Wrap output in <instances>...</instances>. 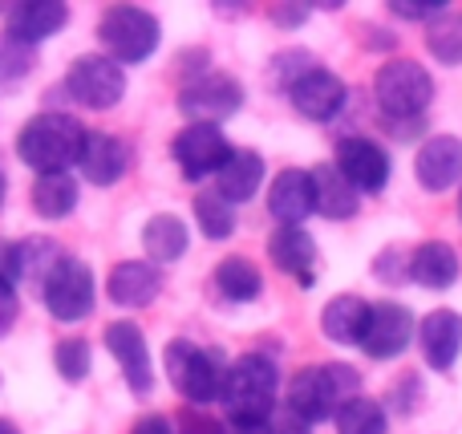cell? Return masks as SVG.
<instances>
[{
    "label": "cell",
    "instance_id": "30bf717a",
    "mask_svg": "<svg viewBox=\"0 0 462 434\" xmlns=\"http://www.w3.org/2000/svg\"><path fill=\"white\" fill-rule=\"evenodd\" d=\"M414 337H418L414 313H410L406 305H398V300H377V305H369L365 333H361L357 346L365 349L374 362H390V357L406 354Z\"/></svg>",
    "mask_w": 462,
    "mask_h": 434
},
{
    "label": "cell",
    "instance_id": "ab89813d",
    "mask_svg": "<svg viewBox=\"0 0 462 434\" xmlns=\"http://www.w3.org/2000/svg\"><path fill=\"white\" fill-rule=\"evenodd\" d=\"M175 430H183V434H224V430H227V422L211 419L208 411L183 406V411H179V427H175Z\"/></svg>",
    "mask_w": 462,
    "mask_h": 434
},
{
    "label": "cell",
    "instance_id": "e575fe53",
    "mask_svg": "<svg viewBox=\"0 0 462 434\" xmlns=\"http://www.w3.org/2000/svg\"><path fill=\"white\" fill-rule=\"evenodd\" d=\"M304 69H312V61H309V53H300V49H288V53H276L268 61V86L272 89H292L296 86V78H300Z\"/></svg>",
    "mask_w": 462,
    "mask_h": 434
},
{
    "label": "cell",
    "instance_id": "277c9868",
    "mask_svg": "<svg viewBox=\"0 0 462 434\" xmlns=\"http://www.w3.org/2000/svg\"><path fill=\"white\" fill-rule=\"evenodd\" d=\"M97 41H102L110 61L138 65L146 57H154V49L162 41V24L143 5H110L97 21Z\"/></svg>",
    "mask_w": 462,
    "mask_h": 434
},
{
    "label": "cell",
    "instance_id": "d590c367",
    "mask_svg": "<svg viewBox=\"0 0 462 434\" xmlns=\"http://www.w3.org/2000/svg\"><path fill=\"white\" fill-rule=\"evenodd\" d=\"M374 276L382 284H402L410 281V256L398 248V244H390V248H382L374 256Z\"/></svg>",
    "mask_w": 462,
    "mask_h": 434
},
{
    "label": "cell",
    "instance_id": "4fadbf2b",
    "mask_svg": "<svg viewBox=\"0 0 462 434\" xmlns=\"http://www.w3.org/2000/svg\"><path fill=\"white\" fill-rule=\"evenodd\" d=\"M345 97H349L345 81L337 78L333 69H325V65L304 69L300 78H296V86L288 89L292 110L300 114V118H309V122H333L337 114L345 110Z\"/></svg>",
    "mask_w": 462,
    "mask_h": 434
},
{
    "label": "cell",
    "instance_id": "d4e9b609",
    "mask_svg": "<svg viewBox=\"0 0 462 434\" xmlns=\"http://www.w3.org/2000/svg\"><path fill=\"white\" fill-rule=\"evenodd\" d=\"M187 244H191V232H187V224L179 216L159 211V216L146 219L143 248H146V256H151V264H175V260H183Z\"/></svg>",
    "mask_w": 462,
    "mask_h": 434
},
{
    "label": "cell",
    "instance_id": "4316f807",
    "mask_svg": "<svg viewBox=\"0 0 462 434\" xmlns=\"http://www.w3.org/2000/svg\"><path fill=\"white\" fill-rule=\"evenodd\" d=\"M78 208V179L57 171V175H37L32 183V211L41 219H65Z\"/></svg>",
    "mask_w": 462,
    "mask_h": 434
},
{
    "label": "cell",
    "instance_id": "bcb514c9",
    "mask_svg": "<svg viewBox=\"0 0 462 434\" xmlns=\"http://www.w3.org/2000/svg\"><path fill=\"white\" fill-rule=\"evenodd\" d=\"M224 434H263V427H247V422H227Z\"/></svg>",
    "mask_w": 462,
    "mask_h": 434
},
{
    "label": "cell",
    "instance_id": "484cf974",
    "mask_svg": "<svg viewBox=\"0 0 462 434\" xmlns=\"http://www.w3.org/2000/svg\"><path fill=\"white\" fill-rule=\"evenodd\" d=\"M365 317H369L365 300L353 297V292H341V297H333L325 305L320 329H325V337L333 341V346H357L361 333H365Z\"/></svg>",
    "mask_w": 462,
    "mask_h": 434
},
{
    "label": "cell",
    "instance_id": "d6986e66",
    "mask_svg": "<svg viewBox=\"0 0 462 434\" xmlns=\"http://www.w3.org/2000/svg\"><path fill=\"white\" fill-rule=\"evenodd\" d=\"M106 292H110V300L122 309H146L162 292V272L151 260H122V264L110 268Z\"/></svg>",
    "mask_w": 462,
    "mask_h": 434
},
{
    "label": "cell",
    "instance_id": "7c38bea8",
    "mask_svg": "<svg viewBox=\"0 0 462 434\" xmlns=\"http://www.w3.org/2000/svg\"><path fill=\"white\" fill-rule=\"evenodd\" d=\"M333 167L349 179V187L357 195L361 191L365 195L385 191V183H390V175H393V162H390V154H385V146L374 143V138H357V134L337 143V162Z\"/></svg>",
    "mask_w": 462,
    "mask_h": 434
},
{
    "label": "cell",
    "instance_id": "9a60e30c",
    "mask_svg": "<svg viewBox=\"0 0 462 434\" xmlns=\"http://www.w3.org/2000/svg\"><path fill=\"white\" fill-rule=\"evenodd\" d=\"M414 175L426 191H450L462 179V143L455 134H430L414 154Z\"/></svg>",
    "mask_w": 462,
    "mask_h": 434
},
{
    "label": "cell",
    "instance_id": "7a4b0ae2",
    "mask_svg": "<svg viewBox=\"0 0 462 434\" xmlns=\"http://www.w3.org/2000/svg\"><path fill=\"white\" fill-rule=\"evenodd\" d=\"M276 390L280 370L268 354H244L227 365L219 402L227 411V422H247V427H263L268 414L276 411Z\"/></svg>",
    "mask_w": 462,
    "mask_h": 434
},
{
    "label": "cell",
    "instance_id": "f35d334b",
    "mask_svg": "<svg viewBox=\"0 0 462 434\" xmlns=\"http://www.w3.org/2000/svg\"><path fill=\"white\" fill-rule=\"evenodd\" d=\"M263 434H312V422H304L288 402H276V411L263 422Z\"/></svg>",
    "mask_w": 462,
    "mask_h": 434
},
{
    "label": "cell",
    "instance_id": "4dcf8cb0",
    "mask_svg": "<svg viewBox=\"0 0 462 434\" xmlns=\"http://www.w3.org/2000/svg\"><path fill=\"white\" fill-rule=\"evenodd\" d=\"M426 49L434 53V61L462 65V13L455 5L426 24Z\"/></svg>",
    "mask_w": 462,
    "mask_h": 434
},
{
    "label": "cell",
    "instance_id": "2e32d148",
    "mask_svg": "<svg viewBox=\"0 0 462 434\" xmlns=\"http://www.w3.org/2000/svg\"><path fill=\"white\" fill-rule=\"evenodd\" d=\"M69 24V5L61 0H29V5H13L5 16V37L21 41V45L37 49L45 37L61 32Z\"/></svg>",
    "mask_w": 462,
    "mask_h": 434
},
{
    "label": "cell",
    "instance_id": "b9f144b4",
    "mask_svg": "<svg viewBox=\"0 0 462 434\" xmlns=\"http://www.w3.org/2000/svg\"><path fill=\"white\" fill-rule=\"evenodd\" d=\"M16 289H13V281H5V276H0V337H5L8 329H13L16 325Z\"/></svg>",
    "mask_w": 462,
    "mask_h": 434
},
{
    "label": "cell",
    "instance_id": "6da1fadb",
    "mask_svg": "<svg viewBox=\"0 0 462 434\" xmlns=\"http://www.w3.org/2000/svg\"><path fill=\"white\" fill-rule=\"evenodd\" d=\"M86 134L89 130L73 114L45 110L21 126V134H16V159L29 171H37V175H57V171L73 167L81 159Z\"/></svg>",
    "mask_w": 462,
    "mask_h": 434
},
{
    "label": "cell",
    "instance_id": "8fae6325",
    "mask_svg": "<svg viewBox=\"0 0 462 434\" xmlns=\"http://www.w3.org/2000/svg\"><path fill=\"white\" fill-rule=\"evenodd\" d=\"M171 154H175L183 179L199 183V179H208V175H219V167L231 159V143L224 130L211 126V122H191V126H183L175 134Z\"/></svg>",
    "mask_w": 462,
    "mask_h": 434
},
{
    "label": "cell",
    "instance_id": "f907efd6",
    "mask_svg": "<svg viewBox=\"0 0 462 434\" xmlns=\"http://www.w3.org/2000/svg\"><path fill=\"white\" fill-rule=\"evenodd\" d=\"M458 219H462V191H458Z\"/></svg>",
    "mask_w": 462,
    "mask_h": 434
},
{
    "label": "cell",
    "instance_id": "7bdbcfd3",
    "mask_svg": "<svg viewBox=\"0 0 462 434\" xmlns=\"http://www.w3.org/2000/svg\"><path fill=\"white\" fill-rule=\"evenodd\" d=\"M130 434H179V430L167 414H143V419L130 427Z\"/></svg>",
    "mask_w": 462,
    "mask_h": 434
},
{
    "label": "cell",
    "instance_id": "f546056e",
    "mask_svg": "<svg viewBox=\"0 0 462 434\" xmlns=\"http://www.w3.org/2000/svg\"><path fill=\"white\" fill-rule=\"evenodd\" d=\"M333 427H337V434H385L390 430V419H385V406L377 402V398L353 394L349 402L337 406Z\"/></svg>",
    "mask_w": 462,
    "mask_h": 434
},
{
    "label": "cell",
    "instance_id": "ac0fdd59",
    "mask_svg": "<svg viewBox=\"0 0 462 434\" xmlns=\"http://www.w3.org/2000/svg\"><path fill=\"white\" fill-rule=\"evenodd\" d=\"M268 216L276 219L280 227H304V219L312 216V179H309V171L288 167L272 179Z\"/></svg>",
    "mask_w": 462,
    "mask_h": 434
},
{
    "label": "cell",
    "instance_id": "681fc988",
    "mask_svg": "<svg viewBox=\"0 0 462 434\" xmlns=\"http://www.w3.org/2000/svg\"><path fill=\"white\" fill-rule=\"evenodd\" d=\"M0 434H21V430H16V422H8V419H0Z\"/></svg>",
    "mask_w": 462,
    "mask_h": 434
},
{
    "label": "cell",
    "instance_id": "8992f818",
    "mask_svg": "<svg viewBox=\"0 0 462 434\" xmlns=\"http://www.w3.org/2000/svg\"><path fill=\"white\" fill-rule=\"evenodd\" d=\"M167 378L179 394L187 398V406L195 411H208L211 402H219V390H224V357L219 349H199L195 341L187 337H175L167 346Z\"/></svg>",
    "mask_w": 462,
    "mask_h": 434
},
{
    "label": "cell",
    "instance_id": "836d02e7",
    "mask_svg": "<svg viewBox=\"0 0 462 434\" xmlns=\"http://www.w3.org/2000/svg\"><path fill=\"white\" fill-rule=\"evenodd\" d=\"M53 370L65 382H86L89 374V341L86 337H65L53 346Z\"/></svg>",
    "mask_w": 462,
    "mask_h": 434
},
{
    "label": "cell",
    "instance_id": "83f0119b",
    "mask_svg": "<svg viewBox=\"0 0 462 434\" xmlns=\"http://www.w3.org/2000/svg\"><path fill=\"white\" fill-rule=\"evenodd\" d=\"M216 289L236 305H247L263 292V276L247 256H227L216 264Z\"/></svg>",
    "mask_w": 462,
    "mask_h": 434
},
{
    "label": "cell",
    "instance_id": "ba28073f",
    "mask_svg": "<svg viewBox=\"0 0 462 434\" xmlns=\"http://www.w3.org/2000/svg\"><path fill=\"white\" fill-rule=\"evenodd\" d=\"M65 94L89 110H114L126 94V73L106 53H81L65 73Z\"/></svg>",
    "mask_w": 462,
    "mask_h": 434
},
{
    "label": "cell",
    "instance_id": "52a82bcc",
    "mask_svg": "<svg viewBox=\"0 0 462 434\" xmlns=\"http://www.w3.org/2000/svg\"><path fill=\"white\" fill-rule=\"evenodd\" d=\"M41 297H45L49 317H57V321H65V325L86 321V317L94 313V305H97V284H94L89 264L86 260H78V256H65L61 264L45 276Z\"/></svg>",
    "mask_w": 462,
    "mask_h": 434
},
{
    "label": "cell",
    "instance_id": "ffe728a7",
    "mask_svg": "<svg viewBox=\"0 0 462 434\" xmlns=\"http://www.w3.org/2000/svg\"><path fill=\"white\" fill-rule=\"evenodd\" d=\"M418 346H422V357L430 370L447 374L462 354V317L450 313V309H434L418 325Z\"/></svg>",
    "mask_w": 462,
    "mask_h": 434
},
{
    "label": "cell",
    "instance_id": "8d00e7d4",
    "mask_svg": "<svg viewBox=\"0 0 462 434\" xmlns=\"http://www.w3.org/2000/svg\"><path fill=\"white\" fill-rule=\"evenodd\" d=\"M385 8H390L398 21H426V24H430L434 16L447 13L450 0H390Z\"/></svg>",
    "mask_w": 462,
    "mask_h": 434
},
{
    "label": "cell",
    "instance_id": "74e56055",
    "mask_svg": "<svg viewBox=\"0 0 462 434\" xmlns=\"http://www.w3.org/2000/svg\"><path fill=\"white\" fill-rule=\"evenodd\" d=\"M309 16H312V5H304V0H276V5H268V21L276 29H300Z\"/></svg>",
    "mask_w": 462,
    "mask_h": 434
},
{
    "label": "cell",
    "instance_id": "d6a6232c",
    "mask_svg": "<svg viewBox=\"0 0 462 434\" xmlns=\"http://www.w3.org/2000/svg\"><path fill=\"white\" fill-rule=\"evenodd\" d=\"M37 69V49L21 45L13 37H0V86H13V81L29 78Z\"/></svg>",
    "mask_w": 462,
    "mask_h": 434
},
{
    "label": "cell",
    "instance_id": "9c48e42d",
    "mask_svg": "<svg viewBox=\"0 0 462 434\" xmlns=\"http://www.w3.org/2000/svg\"><path fill=\"white\" fill-rule=\"evenodd\" d=\"M244 106V86L231 73H195L183 89H179V114H187L191 122H211L219 126L224 118L239 114Z\"/></svg>",
    "mask_w": 462,
    "mask_h": 434
},
{
    "label": "cell",
    "instance_id": "816d5d0a",
    "mask_svg": "<svg viewBox=\"0 0 462 434\" xmlns=\"http://www.w3.org/2000/svg\"><path fill=\"white\" fill-rule=\"evenodd\" d=\"M0 13H5V5H0Z\"/></svg>",
    "mask_w": 462,
    "mask_h": 434
},
{
    "label": "cell",
    "instance_id": "603a6c76",
    "mask_svg": "<svg viewBox=\"0 0 462 434\" xmlns=\"http://www.w3.org/2000/svg\"><path fill=\"white\" fill-rule=\"evenodd\" d=\"M462 264H458V252L450 248V244L442 240H426L414 248V256H410V281L422 284V289H450V284L458 281Z\"/></svg>",
    "mask_w": 462,
    "mask_h": 434
},
{
    "label": "cell",
    "instance_id": "e0dca14e",
    "mask_svg": "<svg viewBox=\"0 0 462 434\" xmlns=\"http://www.w3.org/2000/svg\"><path fill=\"white\" fill-rule=\"evenodd\" d=\"M81 175L89 179L94 187H114L122 175L130 171V146L122 143L118 134H106V130H89L86 146H81L78 159Z\"/></svg>",
    "mask_w": 462,
    "mask_h": 434
},
{
    "label": "cell",
    "instance_id": "5b68a950",
    "mask_svg": "<svg viewBox=\"0 0 462 434\" xmlns=\"http://www.w3.org/2000/svg\"><path fill=\"white\" fill-rule=\"evenodd\" d=\"M374 97L390 122H418L426 114V106L434 102V78L414 57H393L377 69Z\"/></svg>",
    "mask_w": 462,
    "mask_h": 434
},
{
    "label": "cell",
    "instance_id": "cb8c5ba5",
    "mask_svg": "<svg viewBox=\"0 0 462 434\" xmlns=\"http://www.w3.org/2000/svg\"><path fill=\"white\" fill-rule=\"evenodd\" d=\"M263 183V159L255 151H231V159L219 167L216 175V195L227 199L231 208L247 203Z\"/></svg>",
    "mask_w": 462,
    "mask_h": 434
},
{
    "label": "cell",
    "instance_id": "3957f363",
    "mask_svg": "<svg viewBox=\"0 0 462 434\" xmlns=\"http://www.w3.org/2000/svg\"><path fill=\"white\" fill-rule=\"evenodd\" d=\"M361 390V374L345 362H325V365H309L288 382V406L300 414L304 422H325L337 414V406L349 402Z\"/></svg>",
    "mask_w": 462,
    "mask_h": 434
},
{
    "label": "cell",
    "instance_id": "7dc6e473",
    "mask_svg": "<svg viewBox=\"0 0 462 434\" xmlns=\"http://www.w3.org/2000/svg\"><path fill=\"white\" fill-rule=\"evenodd\" d=\"M211 8H216L219 16H244L247 13V5H211Z\"/></svg>",
    "mask_w": 462,
    "mask_h": 434
},
{
    "label": "cell",
    "instance_id": "7402d4cb",
    "mask_svg": "<svg viewBox=\"0 0 462 434\" xmlns=\"http://www.w3.org/2000/svg\"><path fill=\"white\" fill-rule=\"evenodd\" d=\"M312 179V211H320L325 219H353L361 208V195L349 187V179L333 167V162H317L309 171Z\"/></svg>",
    "mask_w": 462,
    "mask_h": 434
},
{
    "label": "cell",
    "instance_id": "5bb4252c",
    "mask_svg": "<svg viewBox=\"0 0 462 434\" xmlns=\"http://www.w3.org/2000/svg\"><path fill=\"white\" fill-rule=\"evenodd\" d=\"M106 349L114 354L126 386L134 390L138 398L151 394L154 386V365H151V349H146V333L138 329L134 321H110L106 325Z\"/></svg>",
    "mask_w": 462,
    "mask_h": 434
},
{
    "label": "cell",
    "instance_id": "ee69618b",
    "mask_svg": "<svg viewBox=\"0 0 462 434\" xmlns=\"http://www.w3.org/2000/svg\"><path fill=\"white\" fill-rule=\"evenodd\" d=\"M0 276L16 281V244H8V240H0Z\"/></svg>",
    "mask_w": 462,
    "mask_h": 434
},
{
    "label": "cell",
    "instance_id": "44dd1931",
    "mask_svg": "<svg viewBox=\"0 0 462 434\" xmlns=\"http://www.w3.org/2000/svg\"><path fill=\"white\" fill-rule=\"evenodd\" d=\"M268 256L280 272H288L300 289H312L317 276H312V264H317V244H312L309 227H276L268 235Z\"/></svg>",
    "mask_w": 462,
    "mask_h": 434
},
{
    "label": "cell",
    "instance_id": "f6af8a7d",
    "mask_svg": "<svg viewBox=\"0 0 462 434\" xmlns=\"http://www.w3.org/2000/svg\"><path fill=\"white\" fill-rule=\"evenodd\" d=\"M365 49H393V37L385 29H365Z\"/></svg>",
    "mask_w": 462,
    "mask_h": 434
},
{
    "label": "cell",
    "instance_id": "f1b7e54d",
    "mask_svg": "<svg viewBox=\"0 0 462 434\" xmlns=\"http://www.w3.org/2000/svg\"><path fill=\"white\" fill-rule=\"evenodd\" d=\"M61 260H65V252L57 248L49 235H29V240H16V281L45 284V276L53 272Z\"/></svg>",
    "mask_w": 462,
    "mask_h": 434
},
{
    "label": "cell",
    "instance_id": "1f68e13d",
    "mask_svg": "<svg viewBox=\"0 0 462 434\" xmlns=\"http://www.w3.org/2000/svg\"><path fill=\"white\" fill-rule=\"evenodd\" d=\"M195 224L208 240H227L236 232V208L227 199H219L216 191H203L195 195Z\"/></svg>",
    "mask_w": 462,
    "mask_h": 434
},
{
    "label": "cell",
    "instance_id": "c3c4849f",
    "mask_svg": "<svg viewBox=\"0 0 462 434\" xmlns=\"http://www.w3.org/2000/svg\"><path fill=\"white\" fill-rule=\"evenodd\" d=\"M5 195H8V175L0 171V208H5Z\"/></svg>",
    "mask_w": 462,
    "mask_h": 434
},
{
    "label": "cell",
    "instance_id": "60d3db41",
    "mask_svg": "<svg viewBox=\"0 0 462 434\" xmlns=\"http://www.w3.org/2000/svg\"><path fill=\"white\" fill-rule=\"evenodd\" d=\"M390 402H393V411H398V414H414V411H418V402H422V382H418V378H402V382H393Z\"/></svg>",
    "mask_w": 462,
    "mask_h": 434
}]
</instances>
